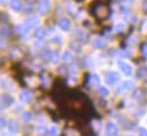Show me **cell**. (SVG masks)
<instances>
[{
  "label": "cell",
  "instance_id": "obj_4",
  "mask_svg": "<svg viewBox=\"0 0 147 136\" xmlns=\"http://www.w3.org/2000/svg\"><path fill=\"white\" fill-rule=\"evenodd\" d=\"M117 131H118L117 127L114 123H108V126H107V134L109 136H115L117 134Z\"/></svg>",
  "mask_w": 147,
  "mask_h": 136
},
{
  "label": "cell",
  "instance_id": "obj_6",
  "mask_svg": "<svg viewBox=\"0 0 147 136\" xmlns=\"http://www.w3.org/2000/svg\"><path fill=\"white\" fill-rule=\"evenodd\" d=\"M60 24H61V27H62L63 29H65V30H68V29L70 28V22H69L68 20H65V18H63V20H61V22H60Z\"/></svg>",
  "mask_w": 147,
  "mask_h": 136
},
{
  "label": "cell",
  "instance_id": "obj_11",
  "mask_svg": "<svg viewBox=\"0 0 147 136\" xmlns=\"http://www.w3.org/2000/svg\"><path fill=\"white\" fill-rule=\"evenodd\" d=\"M142 53H144L145 58L147 59V44H145V45L142 46Z\"/></svg>",
  "mask_w": 147,
  "mask_h": 136
},
{
  "label": "cell",
  "instance_id": "obj_2",
  "mask_svg": "<svg viewBox=\"0 0 147 136\" xmlns=\"http://www.w3.org/2000/svg\"><path fill=\"white\" fill-rule=\"evenodd\" d=\"M118 66H119V68H121V70L126 75V76H131L132 75V73H133V69H132V67H131V65H129V63H126V62H119L118 63Z\"/></svg>",
  "mask_w": 147,
  "mask_h": 136
},
{
  "label": "cell",
  "instance_id": "obj_3",
  "mask_svg": "<svg viewBox=\"0 0 147 136\" xmlns=\"http://www.w3.org/2000/svg\"><path fill=\"white\" fill-rule=\"evenodd\" d=\"M118 80H119V75L116 71H111V73H109L107 75V82H108V84H115Z\"/></svg>",
  "mask_w": 147,
  "mask_h": 136
},
{
  "label": "cell",
  "instance_id": "obj_8",
  "mask_svg": "<svg viewBox=\"0 0 147 136\" xmlns=\"http://www.w3.org/2000/svg\"><path fill=\"white\" fill-rule=\"evenodd\" d=\"M91 83H92L93 85H98V84H99V77L95 76V75L92 76V77H91Z\"/></svg>",
  "mask_w": 147,
  "mask_h": 136
},
{
  "label": "cell",
  "instance_id": "obj_10",
  "mask_svg": "<svg viewBox=\"0 0 147 136\" xmlns=\"http://www.w3.org/2000/svg\"><path fill=\"white\" fill-rule=\"evenodd\" d=\"M100 93H101L102 96H105V97H106V96H108V90H107V89H105V88H101V89H100Z\"/></svg>",
  "mask_w": 147,
  "mask_h": 136
},
{
  "label": "cell",
  "instance_id": "obj_7",
  "mask_svg": "<svg viewBox=\"0 0 147 136\" xmlns=\"http://www.w3.org/2000/svg\"><path fill=\"white\" fill-rule=\"evenodd\" d=\"M124 29H125V25H124L123 23H118V24L115 27V30H116L117 32H123Z\"/></svg>",
  "mask_w": 147,
  "mask_h": 136
},
{
  "label": "cell",
  "instance_id": "obj_1",
  "mask_svg": "<svg viewBox=\"0 0 147 136\" xmlns=\"http://www.w3.org/2000/svg\"><path fill=\"white\" fill-rule=\"evenodd\" d=\"M133 86H134V82H133V81H125V82H123V83L119 85V88L117 89V93L127 92V91L132 90Z\"/></svg>",
  "mask_w": 147,
  "mask_h": 136
},
{
  "label": "cell",
  "instance_id": "obj_9",
  "mask_svg": "<svg viewBox=\"0 0 147 136\" xmlns=\"http://www.w3.org/2000/svg\"><path fill=\"white\" fill-rule=\"evenodd\" d=\"M139 135L140 136H147V129L146 128H139Z\"/></svg>",
  "mask_w": 147,
  "mask_h": 136
},
{
  "label": "cell",
  "instance_id": "obj_12",
  "mask_svg": "<svg viewBox=\"0 0 147 136\" xmlns=\"http://www.w3.org/2000/svg\"><path fill=\"white\" fill-rule=\"evenodd\" d=\"M144 9L147 12V0H144Z\"/></svg>",
  "mask_w": 147,
  "mask_h": 136
},
{
  "label": "cell",
  "instance_id": "obj_5",
  "mask_svg": "<svg viewBox=\"0 0 147 136\" xmlns=\"http://www.w3.org/2000/svg\"><path fill=\"white\" fill-rule=\"evenodd\" d=\"M137 76H138V78H145V77H147V67L139 68V70L137 73Z\"/></svg>",
  "mask_w": 147,
  "mask_h": 136
}]
</instances>
